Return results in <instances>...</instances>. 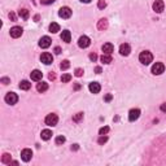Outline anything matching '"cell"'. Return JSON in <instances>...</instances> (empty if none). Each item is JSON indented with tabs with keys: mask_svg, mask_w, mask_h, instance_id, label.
<instances>
[{
	"mask_svg": "<svg viewBox=\"0 0 166 166\" xmlns=\"http://www.w3.org/2000/svg\"><path fill=\"white\" fill-rule=\"evenodd\" d=\"M139 61L143 65H149L153 61V55L149 51H143L140 55H139Z\"/></svg>",
	"mask_w": 166,
	"mask_h": 166,
	"instance_id": "6da1fadb",
	"label": "cell"
},
{
	"mask_svg": "<svg viewBox=\"0 0 166 166\" xmlns=\"http://www.w3.org/2000/svg\"><path fill=\"white\" fill-rule=\"evenodd\" d=\"M163 71H165V65L162 62H156L152 66V74H155V75H161Z\"/></svg>",
	"mask_w": 166,
	"mask_h": 166,
	"instance_id": "7a4b0ae2",
	"label": "cell"
},
{
	"mask_svg": "<svg viewBox=\"0 0 166 166\" xmlns=\"http://www.w3.org/2000/svg\"><path fill=\"white\" fill-rule=\"evenodd\" d=\"M57 122H59V117H57L56 114H53V113H51V114H48L47 117H45V125H48V126H56Z\"/></svg>",
	"mask_w": 166,
	"mask_h": 166,
	"instance_id": "3957f363",
	"label": "cell"
},
{
	"mask_svg": "<svg viewBox=\"0 0 166 166\" xmlns=\"http://www.w3.org/2000/svg\"><path fill=\"white\" fill-rule=\"evenodd\" d=\"M18 101V96L17 93H14V92H8L5 95V103L9 105H14Z\"/></svg>",
	"mask_w": 166,
	"mask_h": 166,
	"instance_id": "277c9868",
	"label": "cell"
},
{
	"mask_svg": "<svg viewBox=\"0 0 166 166\" xmlns=\"http://www.w3.org/2000/svg\"><path fill=\"white\" fill-rule=\"evenodd\" d=\"M59 16L61 18H70L71 17V9L69 8V7H62L61 9L59 11Z\"/></svg>",
	"mask_w": 166,
	"mask_h": 166,
	"instance_id": "5b68a950",
	"label": "cell"
},
{
	"mask_svg": "<svg viewBox=\"0 0 166 166\" xmlns=\"http://www.w3.org/2000/svg\"><path fill=\"white\" fill-rule=\"evenodd\" d=\"M31 157H33V151L29 148H25L22 149V152H21V158H22L25 162H29V161L31 160Z\"/></svg>",
	"mask_w": 166,
	"mask_h": 166,
	"instance_id": "8992f818",
	"label": "cell"
},
{
	"mask_svg": "<svg viewBox=\"0 0 166 166\" xmlns=\"http://www.w3.org/2000/svg\"><path fill=\"white\" fill-rule=\"evenodd\" d=\"M11 37L12 38H14V39H17V38H20L21 35H22V33H23V30L20 27V26H14V27H12L11 29Z\"/></svg>",
	"mask_w": 166,
	"mask_h": 166,
	"instance_id": "52a82bcc",
	"label": "cell"
},
{
	"mask_svg": "<svg viewBox=\"0 0 166 166\" xmlns=\"http://www.w3.org/2000/svg\"><path fill=\"white\" fill-rule=\"evenodd\" d=\"M40 61H42L43 64H45V65H49V64L53 62V57H52L51 53L44 52V53H42V56H40Z\"/></svg>",
	"mask_w": 166,
	"mask_h": 166,
	"instance_id": "ba28073f",
	"label": "cell"
},
{
	"mask_svg": "<svg viewBox=\"0 0 166 166\" xmlns=\"http://www.w3.org/2000/svg\"><path fill=\"white\" fill-rule=\"evenodd\" d=\"M163 8H165V4H163L162 0H156L155 3H153V11L156 13H162Z\"/></svg>",
	"mask_w": 166,
	"mask_h": 166,
	"instance_id": "9c48e42d",
	"label": "cell"
},
{
	"mask_svg": "<svg viewBox=\"0 0 166 166\" xmlns=\"http://www.w3.org/2000/svg\"><path fill=\"white\" fill-rule=\"evenodd\" d=\"M51 44H52V40H51L49 37L40 38V40H39V47L40 48H48V47H51Z\"/></svg>",
	"mask_w": 166,
	"mask_h": 166,
	"instance_id": "30bf717a",
	"label": "cell"
},
{
	"mask_svg": "<svg viewBox=\"0 0 166 166\" xmlns=\"http://www.w3.org/2000/svg\"><path fill=\"white\" fill-rule=\"evenodd\" d=\"M90 44H91V40H90V38H88V37L83 35V37L79 38V40H78V45H79L81 48H87Z\"/></svg>",
	"mask_w": 166,
	"mask_h": 166,
	"instance_id": "8fae6325",
	"label": "cell"
},
{
	"mask_svg": "<svg viewBox=\"0 0 166 166\" xmlns=\"http://www.w3.org/2000/svg\"><path fill=\"white\" fill-rule=\"evenodd\" d=\"M140 117V110L139 109H131L129 113V121L130 122H134Z\"/></svg>",
	"mask_w": 166,
	"mask_h": 166,
	"instance_id": "7c38bea8",
	"label": "cell"
},
{
	"mask_svg": "<svg viewBox=\"0 0 166 166\" xmlns=\"http://www.w3.org/2000/svg\"><path fill=\"white\" fill-rule=\"evenodd\" d=\"M130 52H131V47L127 43L121 44V47H119V53H121V56H129Z\"/></svg>",
	"mask_w": 166,
	"mask_h": 166,
	"instance_id": "4fadbf2b",
	"label": "cell"
},
{
	"mask_svg": "<svg viewBox=\"0 0 166 166\" xmlns=\"http://www.w3.org/2000/svg\"><path fill=\"white\" fill-rule=\"evenodd\" d=\"M101 49L105 55H112V52L114 51V47H113L112 43H105V44L101 47Z\"/></svg>",
	"mask_w": 166,
	"mask_h": 166,
	"instance_id": "5bb4252c",
	"label": "cell"
},
{
	"mask_svg": "<svg viewBox=\"0 0 166 166\" xmlns=\"http://www.w3.org/2000/svg\"><path fill=\"white\" fill-rule=\"evenodd\" d=\"M30 77H31V79H33V81L39 82L40 79H42L43 74H42V71H40V70H33L30 73Z\"/></svg>",
	"mask_w": 166,
	"mask_h": 166,
	"instance_id": "9a60e30c",
	"label": "cell"
},
{
	"mask_svg": "<svg viewBox=\"0 0 166 166\" xmlns=\"http://www.w3.org/2000/svg\"><path fill=\"white\" fill-rule=\"evenodd\" d=\"M88 88H90V91L92 93H99V92H100V90H101V87H100V85H99L97 82H92V83H90Z\"/></svg>",
	"mask_w": 166,
	"mask_h": 166,
	"instance_id": "2e32d148",
	"label": "cell"
},
{
	"mask_svg": "<svg viewBox=\"0 0 166 166\" xmlns=\"http://www.w3.org/2000/svg\"><path fill=\"white\" fill-rule=\"evenodd\" d=\"M61 39L64 40L65 43H70L71 40V34H70V31L69 30H64L61 33Z\"/></svg>",
	"mask_w": 166,
	"mask_h": 166,
	"instance_id": "e0dca14e",
	"label": "cell"
},
{
	"mask_svg": "<svg viewBox=\"0 0 166 166\" xmlns=\"http://www.w3.org/2000/svg\"><path fill=\"white\" fill-rule=\"evenodd\" d=\"M40 136H42L43 140H49V139L52 138V131L51 130H43Z\"/></svg>",
	"mask_w": 166,
	"mask_h": 166,
	"instance_id": "ac0fdd59",
	"label": "cell"
},
{
	"mask_svg": "<svg viewBox=\"0 0 166 166\" xmlns=\"http://www.w3.org/2000/svg\"><path fill=\"white\" fill-rule=\"evenodd\" d=\"M18 87H20L21 90H23V91H27V90H30L31 83L29 81H21V83H20V86H18Z\"/></svg>",
	"mask_w": 166,
	"mask_h": 166,
	"instance_id": "d6986e66",
	"label": "cell"
},
{
	"mask_svg": "<svg viewBox=\"0 0 166 166\" xmlns=\"http://www.w3.org/2000/svg\"><path fill=\"white\" fill-rule=\"evenodd\" d=\"M37 90L39 91V92H44V91H47L48 90V83H45V82H40V83H38Z\"/></svg>",
	"mask_w": 166,
	"mask_h": 166,
	"instance_id": "ffe728a7",
	"label": "cell"
},
{
	"mask_svg": "<svg viewBox=\"0 0 166 166\" xmlns=\"http://www.w3.org/2000/svg\"><path fill=\"white\" fill-rule=\"evenodd\" d=\"M1 162H3V163H7V165H11V162H12L11 155H9V153H4L3 157H1Z\"/></svg>",
	"mask_w": 166,
	"mask_h": 166,
	"instance_id": "44dd1931",
	"label": "cell"
},
{
	"mask_svg": "<svg viewBox=\"0 0 166 166\" xmlns=\"http://www.w3.org/2000/svg\"><path fill=\"white\" fill-rule=\"evenodd\" d=\"M97 27L100 29V30H104V29H107V27H108V21L105 20V18H101V20L99 21Z\"/></svg>",
	"mask_w": 166,
	"mask_h": 166,
	"instance_id": "7402d4cb",
	"label": "cell"
},
{
	"mask_svg": "<svg viewBox=\"0 0 166 166\" xmlns=\"http://www.w3.org/2000/svg\"><path fill=\"white\" fill-rule=\"evenodd\" d=\"M49 31L51 33H57V31H60V26H59V23H56V22H52L51 25H49Z\"/></svg>",
	"mask_w": 166,
	"mask_h": 166,
	"instance_id": "603a6c76",
	"label": "cell"
},
{
	"mask_svg": "<svg viewBox=\"0 0 166 166\" xmlns=\"http://www.w3.org/2000/svg\"><path fill=\"white\" fill-rule=\"evenodd\" d=\"M18 14H20V17L23 18V20H27L29 16H30V13H29L27 9H21V11L18 12Z\"/></svg>",
	"mask_w": 166,
	"mask_h": 166,
	"instance_id": "cb8c5ba5",
	"label": "cell"
},
{
	"mask_svg": "<svg viewBox=\"0 0 166 166\" xmlns=\"http://www.w3.org/2000/svg\"><path fill=\"white\" fill-rule=\"evenodd\" d=\"M101 62H104V64H110V62H112V56H110V55H103L101 56Z\"/></svg>",
	"mask_w": 166,
	"mask_h": 166,
	"instance_id": "d4e9b609",
	"label": "cell"
},
{
	"mask_svg": "<svg viewBox=\"0 0 166 166\" xmlns=\"http://www.w3.org/2000/svg\"><path fill=\"white\" fill-rule=\"evenodd\" d=\"M60 68H61V70H68V69L70 68V62H69L68 60H64V61L61 62V65H60Z\"/></svg>",
	"mask_w": 166,
	"mask_h": 166,
	"instance_id": "484cf974",
	"label": "cell"
},
{
	"mask_svg": "<svg viewBox=\"0 0 166 166\" xmlns=\"http://www.w3.org/2000/svg\"><path fill=\"white\" fill-rule=\"evenodd\" d=\"M70 79H71L70 74H62V77H61V82H62V83H66V82H69Z\"/></svg>",
	"mask_w": 166,
	"mask_h": 166,
	"instance_id": "4316f807",
	"label": "cell"
},
{
	"mask_svg": "<svg viewBox=\"0 0 166 166\" xmlns=\"http://www.w3.org/2000/svg\"><path fill=\"white\" fill-rule=\"evenodd\" d=\"M65 143V136H62V135H59L56 138V144L57 145H61V144H64Z\"/></svg>",
	"mask_w": 166,
	"mask_h": 166,
	"instance_id": "83f0119b",
	"label": "cell"
},
{
	"mask_svg": "<svg viewBox=\"0 0 166 166\" xmlns=\"http://www.w3.org/2000/svg\"><path fill=\"white\" fill-rule=\"evenodd\" d=\"M109 132V127L108 126H104V127H101V129L99 130V134L100 135H105V134H108Z\"/></svg>",
	"mask_w": 166,
	"mask_h": 166,
	"instance_id": "f1b7e54d",
	"label": "cell"
},
{
	"mask_svg": "<svg viewBox=\"0 0 166 166\" xmlns=\"http://www.w3.org/2000/svg\"><path fill=\"white\" fill-rule=\"evenodd\" d=\"M82 118H83V113H77V114L75 115H74V121H75V122H78V121H81V119Z\"/></svg>",
	"mask_w": 166,
	"mask_h": 166,
	"instance_id": "f546056e",
	"label": "cell"
},
{
	"mask_svg": "<svg viewBox=\"0 0 166 166\" xmlns=\"http://www.w3.org/2000/svg\"><path fill=\"white\" fill-rule=\"evenodd\" d=\"M107 140H108V138H107V136L101 135V136H100V138H99L97 143H99V144H104V143H107Z\"/></svg>",
	"mask_w": 166,
	"mask_h": 166,
	"instance_id": "4dcf8cb0",
	"label": "cell"
},
{
	"mask_svg": "<svg viewBox=\"0 0 166 166\" xmlns=\"http://www.w3.org/2000/svg\"><path fill=\"white\" fill-rule=\"evenodd\" d=\"M97 7H99V8H100V9L105 8V7H107V3H105V0H99Z\"/></svg>",
	"mask_w": 166,
	"mask_h": 166,
	"instance_id": "1f68e13d",
	"label": "cell"
},
{
	"mask_svg": "<svg viewBox=\"0 0 166 166\" xmlns=\"http://www.w3.org/2000/svg\"><path fill=\"white\" fill-rule=\"evenodd\" d=\"M90 60L95 62L96 60H97V56H96V53H91V55H90Z\"/></svg>",
	"mask_w": 166,
	"mask_h": 166,
	"instance_id": "d6a6232c",
	"label": "cell"
},
{
	"mask_svg": "<svg viewBox=\"0 0 166 166\" xmlns=\"http://www.w3.org/2000/svg\"><path fill=\"white\" fill-rule=\"evenodd\" d=\"M82 74H83V70H82V69H77V70H75V75L77 77H81Z\"/></svg>",
	"mask_w": 166,
	"mask_h": 166,
	"instance_id": "836d02e7",
	"label": "cell"
},
{
	"mask_svg": "<svg viewBox=\"0 0 166 166\" xmlns=\"http://www.w3.org/2000/svg\"><path fill=\"white\" fill-rule=\"evenodd\" d=\"M112 99H113V96L110 95V93H108V95H107V96H105V97H104V100H105V101H110Z\"/></svg>",
	"mask_w": 166,
	"mask_h": 166,
	"instance_id": "e575fe53",
	"label": "cell"
},
{
	"mask_svg": "<svg viewBox=\"0 0 166 166\" xmlns=\"http://www.w3.org/2000/svg\"><path fill=\"white\" fill-rule=\"evenodd\" d=\"M1 82H3L4 85H8L11 81H9V78H1Z\"/></svg>",
	"mask_w": 166,
	"mask_h": 166,
	"instance_id": "d590c367",
	"label": "cell"
},
{
	"mask_svg": "<svg viewBox=\"0 0 166 166\" xmlns=\"http://www.w3.org/2000/svg\"><path fill=\"white\" fill-rule=\"evenodd\" d=\"M160 109H161V112H166V103H163V104L161 105Z\"/></svg>",
	"mask_w": 166,
	"mask_h": 166,
	"instance_id": "8d00e7d4",
	"label": "cell"
},
{
	"mask_svg": "<svg viewBox=\"0 0 166 166\" xmlns=\"http://www.w3.org/2000/svg\"><path fill=\"white\" fill-rule=\"evenodd\" d=\"M55 52H56L57 55H60V53H61V48H60V47H56V48H55Z\"/></svg>",
	"mask_w": 166,
	"mask_h": 166,
	"instance_id": "74e56055",
	"label": "cell"
},
{
	"mask_svg": "<svg viewBox=\"0 0 166 166\" xmlns=\"http://www.w3.org/2000/svg\"><path fill=\"white\" fill-rule=\"evenodd\" d=\"M95 71H96L97 74H100V73H101V68H100V66H97V68L95 69Z\"/></svg>",
	"mask_w": 166,
	"mask_h": 166,
	"instance_id": "f35d334b",
	"label": "cell"
},
{
	"mask_svg": "<svg viewBox=\"0 0 166 166\" xmlns=\"http://www.w3.org/2000/svg\"><path fill=\"white\" fill-rule=\"evenodd\" d=\"M73 149H74V151H77V149H78V144H74V145L71 147V151H73Z\"/></svg>",
	"mask_w": 166,
	"mask_h": 166,
	"instance_id": "ab89813d",
	"label": "cell"
},
{
	"mask_svg": "<svg viewBox=\"0 0 166 166\" xmlns=\"http://www.w3.org/2000/svg\"><path fill=\"white\" fill-rule=\"evenodd\" d=\"M9 18H12V20H14V14H13V13H9Z\"/></svg>",
	"mask_w": 166,
	"mask_h": 166,
	"instance_id": "60d3db41",
	"label": "cell"
},
{
	"mask_svg": "<svg viewBox=\"0 0 166 166\" xmlns=\"http://www.w3.org/2000/svg\"><path fill=\"white\" fill-rule=\"evenodd\" d=\"M81 1H82V3H90L91 0H81Z\"/></svg>",
	"mask_w": 166,
	"mask_h": 166,
	"instance_id": "b9f144b4",
	"label": "cell"
}]
</instances>
